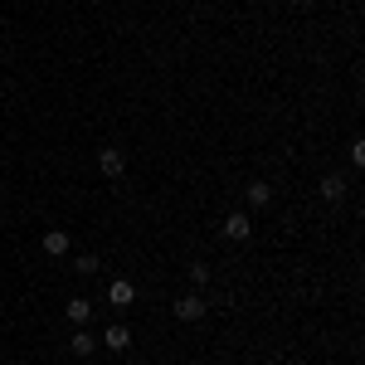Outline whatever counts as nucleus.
Segmentation results:
<instances>
[{
    "label": "nucleus",
    "mask_w": 365,
    "mask_h": 365,
    "mask_svg": "<svg viewBox=\"0 0 365 365\" xmlns=\"http://www.w3.org/2000/svg\"><path fill=\"white\" fill-rule=\"evenodd\" d=\"M98 170H103L108 180H122V170H127V156H122L117 146H103V151H98Z\"/></svg>",
    "instance_id": "1"
},
{
    "label": "nucleus",
    "mask_w": 365,
    "mask_h": 365,
    "mask_svg": "<svg viewBox=\"0 0 365 365\" xmlns=\"http://www.w3.org/2000/svg\"><path fill=\"white\" fill-rule=\"evenodd\" d=\"M205 312H210V302H205L200 292H190V297H180V302H175V322H200Z\"/></svg>",
    "instance_id": "2"
},
{
    "label": "nucleus",
    "mask_w": 365,
    "mask_h": 365,
    "mask_svg": "<svg viewBox=\"0 0 365 365\" xmlns=\"http://www.w3.org/2000/svg\"><path fill=\"white\" fill-rule=\"evenodd\" d=\"M108 302H113L117 312H127V307H132V302H137V287H132V282H127V278H117L113 287H108Z\"/></svg>",
    "instance_id": "3"
},
{
    "label": "nucleus",
    "mask_w": 365,
    "mask_h": 365,
    "mask_svg": "<svg viewBox=\"0 0 365 365\" xmlns=\"http://www.w3.org/2000/svg\"><path fill=\"white\" fill-rule=\"evenodd\" d=\"M249 234H253V220L244 215V210H239V215H229V220H225V239H234V244H244Z\"/></svg>",
    "instance_id": "4"
},
{
    "label": "nucleus",
    "mask_w": 365,
    "mask_h": 365,
    "mask_svg": "<svg viewBox=\"0 0 365 365\" xmlns=\"http://www.w3.org/2000/svg\"><path fill=\"white\" fill-rule=\"evenodd\" d=\"M103 346H108V351H117V356H122V351H127V346H132V331H127V327H122V322H117V327H108V331H103Z\"/></svg>",
    "instance_id": "5"
},
{
    "label": "nucleus",
    "mask_w": 365,
    "mask_h": 365,
    "mask_svg": "<svg viewBox=\"0 0 365 365\" xmlns=\"http://www.w3.org/2000/svg\"><path fill=\"white\" fill-rule=\"evenodd\" d=\"M68 351H73V356H93V351H98V336L78 327V331H73V341H68Z\"/></svg>",
    "instance_id": "6"
},
{
    "label": "nucleus",
    "mask_w": 365,
    "mask_h": 365,
    "mask_svg": "<svg viewBox=\"0 0 365 365\" xmlns=\"http://www.w3.org/2000/svg\"><path fill=\"white\" fill-rule=\"evenodd\" d=\"M44 253H49V258H63V253H68V234H63V229H49V234H44Z\"/></svg>",
    "instance_id": "7"
},
{
    "label": "nucleus",
    "mask_w": 365,
    "mask_h": 365,
    "mask_svg": "<svg viewBox=\"0 0 365 365\" xmlns=\"http://www.w3.org/2000/svg\"><path fill=\"white\" fill-rule=\"evenodd\" d=\"M63 312H68V322H73V327H83L88 317H93V302H88V297H73Z\"/></svg>",
    "instance_id": "8"
},
{
    "label": "nucleus",
    "mask_w": 365,
    "mask_h": 365,
    "mask_svg": "<svg viewBox=\"0 0 365 365\" xmlns=\"http://www.w3.org/2000/svg\"><path fill=\"white\" fill-rule=\"evenodd\" d=\"M244 200H249L253 210H263V205H268V200H273V190H268V185H263V180H253L249 190H244Z\"/></svg>",
    "instance_id": "9"
},
{
    "label": "nucleus",
    "mask_w": 365,
    "mask_h": 365,
    "mask_svg": "<svg viewBox=\"0 0 365 365\" xmlns=\"http://www.w3.org/2000/svg\"><path fill=\"white\" fill-rule=\"evenodd\" d=\"M322 200H346V185H341L336 175H327V180H322Z\"/></svg>",
    "instance_id": "10"
},
{
    "label": "nucleus",
    "mask_w": 365,
    "mask_h": 365,
    "mask_svg": "<svg viewBox=\"0 0 365 365\" xmlns=\"http://www.w3.org/2000/svg\"><path fill=\"white\" fill-rule=\"evenodd\" d=\"M73 268H78V273H83V278H93V273H98V258H93V253H83V258H78V263H73Z\"/></svg>",
    "instance_id": "11"
},
{
    "label": "nucleus",
    "mask_w": 365,
    "mask_h": 365,
    "mask_svg": "<svg viewBox=\"0 0 365 365\" xmlns=\"http://www.w3.org/2000/svg\"><path fill=\"white\" fill-rule=\"evenodd\" d=\"M190 278H195V282H210V263H190Z\"/></svg>",
    "instance_id": "12"
}]
</instances>
